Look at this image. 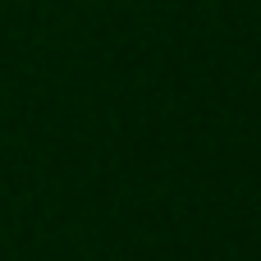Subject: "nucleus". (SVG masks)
I'll list each match as a JSON object with an SVG mask.
<instances>
[]
</instances>
